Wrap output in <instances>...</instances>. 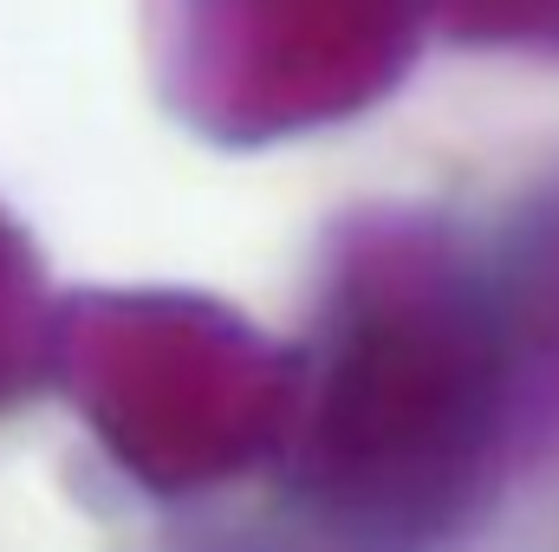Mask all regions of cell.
I'll return each mask as SVG.
<instances>
[{
    "mask_svg": "<svg viewBox=\"0 0 559 552\" xmlns=\"http://www.w3.org/2000/svg\"><path fill=\"white\" fill-rule=\"evenodd\" d=\"M66 299H52L46 267L13 215H0V416L20 410L39 384H59Z\"/></svg>",
    "mask_w": 559,
    "mask_h": 552,
    "instance_id": "obj_4",
    "label": "cell"
},
{
    "mask_svg": "<svg viewBox=\"0 0 559 552\" xmlns=\"http://www.w3.org/2000/svg\"><path fill=\"white\" fill-rule=\"evenodd\" d=\"M501 305H508L514 351H521L527 416L559 422V195L534 215L514 267L501 279Z\"/></svg>",
    "mask_w": 559,
    "mask_h": 552,
    "instance_id": "obj_5",
    "label": "cell"
},
{
    "mask_svg": "<svg viewBox=\"0 0 559 552\" xmlns=\"http://www.w3.org/2000/svg\"><path fill=\"white\" fill-rule=\"evenodd\" d=\"M59 391L131 488L189 501L293 448L306 351L202 292L98 286L66 299Z\"/></svg>",
    "mask_w": 559,
    "mask_h": 552,
    "instance_id": "obj_2",
    "label": "cell"
},
{
    "mask_svg": "<svg viewBox=\"0 0 559 552\" xmlns=\"http://www.w3.org/2000/svg\"><path fill=\"white\" fill-rule=\"evenodd\" d=\"M521 422L501 279L417 215L345 228L286 448L306 507L358 540H436L481 507Z\"/></svg>",
    "mask_w": 559,
    "mask_h": 552,
    "instance_id": "obj_1",
    "label": "cell"
},
{
    "mask_svg": "<svg viewBox=\"0 0 559 552\" xmlns=\"http://www.w3.org/2000/svg\"><path fill=\"white\" fill-rule=\"evenodd\" d=\"M429 26L468 46L559 52V0H429Z\"/></svg>",
    "mask_w": 559,
    "mask_h": 552,
    "instance_id": "obj_6",
    "label": "cell"
},
{
    "mask_svg": "<svg viewBox=\"0 0 559 552\" xmlns=\"http://www.w3.org/2000/svg\"><path fill=\"white\" fill-rule=\"evenodd\" d=\"M429 0H150L169 105L222 143H274L384 98Z\"/></svg>",
    "mask_w": 559,
    "mask_h": 552,
    "instance_id": "obj_3",
    "label": "cell"
}]
</instances>
